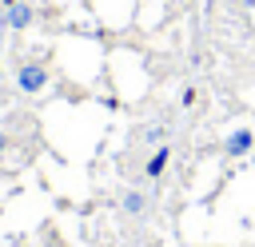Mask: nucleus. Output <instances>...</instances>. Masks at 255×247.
Here are the masks:
<instances>
[{"mask_svg": "<svg viewBox=\"0 0 255 247\" xmlns=\"http://www.w3.org/2000/svg\"><path fill=\"white\" fill-rule=\"evenodd\" d=\"M0 4H4V8H8V4H16V0H0Z\"/></svg>", "mask_w": 255, "mask_h": 247, "instance_id": "8", "label": "nucleus"}, {"mask_svg": "<svg viewBox=\"0 0 255 247\" xmlns=\"http://www.w3.org/2000/svg\"><path fill=\"white\" fill-rule=\"evenodd\" d=\"M167 159H171V147H167V143H163V147H155V151H151V159H147V167H143V175H147V179H159V175H163V167H167Z\"/></svg>", "mask_w": 255, "mask_h": 247, "instance_id": "4", "label": "nucleus"}, {"mask_svg": "<svg viewBox=\"0 0 255 247\" xmlns=\"http://www.w3.org/2000/svg\"><path fill=\"white\" fill-rule=\"evenodd\" d=\"M251 151H255V131H251V127H235V131H227V139H223V155L243 159V155H251Z\"/></svg>", "mask_w": 255, "mask_h": 247, "instance_id": "2", "label": "nucleus"}, {"mask_svg": "<svg viewBox=\"0 0 255 247\" xmlns=\"http://www.w3.org/2000/svg\"><path fill=\"white\" fill-rule=\"evenodd\" d=\"M143 139H147V143H159V139H163V127H159V124H151V127L143 131Z\"/></svg>", "mask_w": 255, "mask_h": 247, "instance_id": "6", "label": "nucleus"}, {"mask_svg": "<svg viewBox=\"0 0 255 247\" xmlns=\"http://www.w3.org/2000/svg\"><path fill=\"white\" fill-rule=\"evenodd\" d=\"M16 88H20L24 96L44 92V88H48V68H44V64H20V68H16Z\"/></svg>", "mask_w": 255, "mask_h": 247, "instance_id": "1", "label": "nucleus"}, {"mask_svg": "<svg viewBox=\"0 0 255 247\" xmlns=\"http://www.w3.org/2000/svg\"><path fill=\"white\" fill-rule=\"evenodd\" d=\"M120 207H124L128 215H143V211H147V195H143V191H124Z\"/></svg>", "mask_w": 255, "mask_h": 247, "instance_id": "5", "label": "nucleus"}, {"mask_svg": "<svg viewBox=\"0 0 255 247\" xmlns=\"http://www.w3.org/2000/svg\"><path fill=\"white\" fill-rule=\"evenodd\" d=\"M4 151H8V131L0 127V159H4Z\"/></svg>", "mask_w": 255, "mask_h": 247, "instance_id": "7", "label": "nucleus"}, {"mask_svg": "<svg viewBox=\"0 0 255 247\" xmlns=\"http://www.w3.org/2000/svg\"><path fill=\"white\" fill-rule=\"evenodd\" d=\"M4 24H8L12 32H24V28L32 24V4H24V0L8 4V8H4Z\"/></svg>", "mask_w": 255, "mask_h": 247, "instance_id": "3", "label": "nucleus"}]
</instances>
